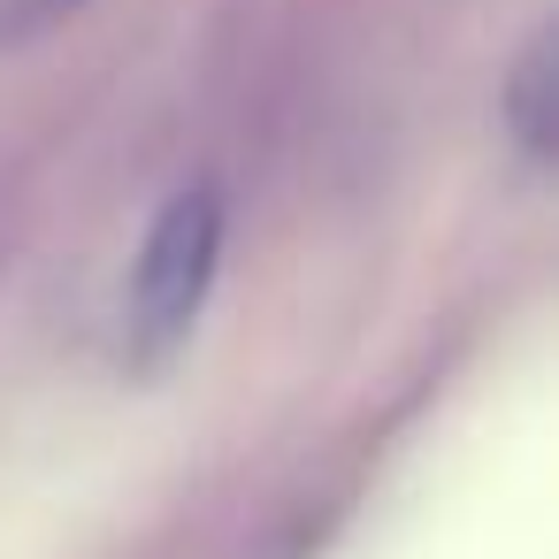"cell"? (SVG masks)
<instances>
[{
  "label": "cell",
  "instance_id": "1",
  "mask_svg": "<svg viewBox=\"0 0 559 559\" xmlns=\"http://www.w3.org/2000/svg\"><path fill=\"white\" fill-rule=\"evenodd\" d=\"M215 269H223V192L200 177L162 200V215L146 223V246L131 261V292H123V360L131 368H162L192 337V322L215 292Z\"/></svg>",
  "mask_w": 559,
  "mask_h": 559
},
{
  "label": "cell",
  "instance_id": "2",
  "mask_svg": "<svg viewBox=\"0 0 559 559\" xmlns=\"http://www.w3.org/2000/svg\"><path fill=\"white\" fill-rule=\"evenodd\" d=\"M498 108H506V139H513V154H521L528 169H544V162H551V39H536V47L513 62Z\"/></svg>",
  "mask_w": 559,
  "mask_h": 559
}]
</instances>
